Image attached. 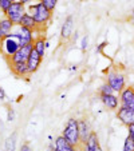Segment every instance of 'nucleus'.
Listing matches in <instances>:
<instances>
[{
	"label": "nucleus",
	"mask_w": 134,
	"mask_h": 151,
	"mask_svg": "<svg viewBox=\"0 0 134 151\" xmlns=\"http://www.w3.org/2000/svg\"><path fill=\"white\" fill-rule=\"evenodd\" d=\"M62 137L64 138L67 142H70L72 146L78 148H82V143H80L79 137V122L75 118H70L66 123L64 128H63Z\"/></svg>",
	"instance_id": "nucleus-1"
},
{
	"label": "nucleus",
	"mask_w": 134,
	"mask_h": 151,
	"mask_svg": "<svg viewBox=\"0 0 134 151\" xmlns=\"http://www.w3.org/2000/svg\"><path fill=\"white\" fill-rule=\"evenodd\" d=\"M20 48H22V44H20V40L15 32L0 40V52L3 54V56L6 58L7 60H8L12 55L16 54Z\"/></svg>",
	"instance_id": "nucleus-2"
},
{
	"label": "nucleus",
	"mask_w": 134,
	"mask_h": 151,
	"mask_svg": "<svg viewBox=\"0 0 134 151\" xmlns=\"http://www.w3.org/2000/svg\"><path fill=\"white\" fill-rule=\"evenodd\" d=\"M28 14L35 19V22H36V24H38V28L40 29L43 26H46L50 20H51L52 12L49 11V9L43 6L40 1H38L36 4H32V6H30Z\"/></svg>",
	"instance_id": "nucleus-3"
},
{
	"label": "nucleus",
	"mask_w": 134,
	"mask_h": 151,
	"mask_svg": "<svg viewBox=\"0 0 134 151\" xmlns=\"http://www.w3.org/2000/svg\"><path fill=\"white\" fill-rule=\"evenodd\" d=\"M107 84L115 91V94H120L121 91H123L126 87V79L125 75L122 72H120L118 70H113L107 74Z\"/></svg>",
	"instance_id": "nucleus-4"
},
{
	"label": "nucleus",
	"mask_w": 134,
	"mask_h": 151,
	"mask_svg": "<svg viewBox=\"0 0 134 151\" xmlns=\"http://www.w3.org/2000/svg\"><path fill=\"white\" fill-rule=\"evenodd\" d=\"M26 14V8H24V4L19 3V1H14L9 7V9L7 11L6 17H8L14 24H17L19 26L20 20L23 17V15Z\"/></svg>",
	"instance_id": "nucleus-5"
},
{
	"label": "nucleus",
	"mask_w": 134,
	"mask_h": 151,
	"mask_svg": "<svg viewBox=\"0 0 134 151\" xmlns=\"http://www.w3.org/2000/svg\"><path fill=\"white\" fill-rule=\"evenodd\" d=\"M32 48H34V44H28V46H24L19 50L15 55H12L7 62L8 64H16V63H27L30 58V54H31Z\"/></svg>",
	"instance_id": "nucleus-6"
},
{
	"label": "nucleus",
	"mask_w": 134,
	"mask_h": 151,
	"mask_svg": "<svg viewBox=\"0 0 134 151\" xmlns=\"http://www.w3.org/2000/svg\"><path fill=\"white\" fill-rule=\"evenodd\" d=\"M117 118L122 124L126 127L130 124H134V110L131 109H125V107H120L117 110Z\"/></svg>",
	"instance_id": "nucleus-7"
},
{
	"label": "nucleus",
	"mask_w": 134,
	"mask_h": 151,
	"mask_svg": "<svg viewBox=\"0 0 134 151\" xmlns=\"http://www.w3.org/2000/svg\"><path fill=\"white\" fill-rule=\"evenodd\" d=\"M15 34L19 37L22 47L28 46V44H34L35 39H34V31H32V29H28V28H26V27H20V29L17 32H15Z\"/></svg>",
	"instance_id": "nucleus-8"
},
{
	"label": "nucleus",
	"mask_w": 134,
	"mask_h": 151,
	"mask_svg": "<svg viewBox=\"0 0 134 151\" xmlns=\"http://www.w3.org/2000/svg\"><path fill=\"white\" fill-rule=\"evenodd\" d=\"M99 98H101V102L103 103V106H105L107 110L114 111V110H118L121 107L120 98H118L115 94H113V95H99Z\"/></svg>",
	"instance_id": "nucleus-9"
},
{
	"label": "nucleus",
	"mask_w": 134,
	"mask_h": 151,
	"mask_svg": "<svg viewBox=\"0 0 134 151\" xmlns=\"http://www.w3.org/2000/svg\"><path fill=\"white\" fill-rule=\"evenodd\" d=\"M42 59H43V58L40 56V55L38 54L36 51H35V48H32L31 54H30L28 60H27V66H28L30 75L38 71V68H39V66H40V63H42Z\"/></svg>",
	"instance_id": "nucleus-10"
},
{
	"label": "nucleus",
	"mask_w": 134,
	"mask_h": 151,
	"mask_svg": "<svg viewBox=\"0 0 134 151\" xmlns=\"http://www.w3.org/2000/svg\"><path fill=\"white\" fill-rule=\"evenodd\" d=\"M72 29H74V17L70 15V16L66 17L64 23L62 24V28H60V37L63 40H69L72 35Z\"/></svg>",
	"instance_id": "nucleus-11"
},
{
	"label": "nucleus",
	"mask_w": 134,
	"mask_h": 151,
	"mask_svg": "<svg viewBox=\"0 0 134 151\" xmlns=\"http://www.w3.org/2000/svg\"><path fill=\"white\" fill-rule=\"evenodd\" d=\"M78 122H79L80 143H82V146H85L86 143H87V139H88V137H90V134H91V128H90V124H88V122L85 119V118L78 119Z\"/></svg>",
	"instance_id": "nucleus-12"
},
{
	"label": "nucleus",
	"mask_w": 134,
	"mask_h": 151,
	"mask_svg": "<svg viewBox=\"0 0 134 151\" xmlns=\"http://www.w3.org/2000/svg\"><path fill=\"white\" fill-rule=\"evenodd\" d=\"M54 143H55V148H56L58 151H80V148L72 146L71 143L67 142V140H66L62 135H60V137H58L56 139H55Z\"/></svg>",
	"instance_id": "nucleus-13"
},
{
	"label": "nucleus",
	"mask_w": 134,
	"mask_h": 151,
	"mask_svg": "<svg viewBox=\"0 0 134 151\" xmlns=\"http://www.w3.org/2000/svg\"><path fill=\"white\" fill-rule=\"evenodd\" d=\"M15 24L12 23L8 17H4V19L0 20V40L7 37L8 35H11V31L14 28Z\"/></svg>",
	"instance_id": "nucleus-14"
},
{
	"label": "nucleus",
	"mask_w": 134,
	"mask_h": 151,
	"mask_svg": "<svg viewBox=\"0 0 134 151\" xmlns=\"http://www.w3.org/2000/svg\"><path fill=\"white\" fill-rule=\"evenodd\" d=\"M19 26L20 27H26V28H28V29H32L34 32L35 31H39V28H38V24H36V22H35V19L28 14V12H26V14L23 15V17H22V20H20Z\"/></svg>",
	"instance_id": "nucleus-15"
},
{
	"label": "nucleus",
	"mask_w": 134,
	"mask_h": 151,
	"mask_svg": "<svg viewBox=\"0 0 134 151\" xmlns=\"http://www.w3.org/2000/svg\"><path fill=\"white\" fill-rule=\"evenodd\" d=\"M9 68H11L12 74L16 75V76H26V75H30L27 63H16V64H9Z\"/></svg>",
	"instance_id": "nucleus-16"
},
{
	"label": "nucleus",
	"mask_w": 134,
	"mask_h": 151,
	"mask_svg": "<svg viewBox=\"0 0 134 151\" xmlns=\"http://www.w3.org/2000/svg\"><path fill=\"white\" fill-rule=\"evenodd\" d=\"M134 98V87H125L123 91L120 92V103L121 107H125L129 102Z\"/></svg>",
	"instance_id": "nucleus-17"
},
{
	"label": "nucleus",
	"mask_w": 134,
	"mask_h": 151,
	"mask_svg": "<svg viewBox=\"0 0 134 151\" xmlns=\"http://www.w3.org/2000/svg\"><path fill=\"white\" fill-rule=\"evenodd\" d=\"M46 47H47V42L44 39V36H38L36 39L34 40V48L40 56H44L46 54Z\"/></svg>",
	"instance_id": "nucleus-18"
},
{
	"label": "nucleus",
	"mask_w": 134,
	"mask_h": 151,
	"mask_svg": "<svg viewBox=\"0 0 134 151\" xmlns=\"http://www.w3.org/2000/svg\"><path fill=\"white\" fill-rule=\"evenodd\" d=\"M16 150V132H12L4 143V151H15Z\"/></svg>",
	"instance_id": "nucleus-19"
},
{
	"label": "nucleus",
	"mask_w": 134,
	"mask_h": 151,
	"mask_svg": "<svg viewBox=\"0 0 134 151\" xmlns=\"http://www.w3.org/2000/svg\"><path fill=\"white\" fill-rule=\"evenodd\" d=\"M86 145H87L88 147L91 148L93 151H94L95 148L98 147V146H101V145H99V139H98V135H97V132L91 131V134H90V137H88L87 143H86Z\"/></svg>",
	"instance_id": "nucleus-20"
},
{
	"label": "nucleus",
	"mask_w": 134,
	"mask_h": 151,
	"mask_svg": "<svg viewBox=\"0 0 134 151\" xmlns=\"http://www.w3.org/2000/svg\"><path fill=\"white\" fill-rule=\"evenodd\" d=\"M39 1L51 12L54 11L55 7H56V4H58V0H39Z\"/></svg>",
	"instance_id": "nucleus-21"
},
{
	"label": "nucleus",
	"mask_w": 134,
	"mask_h": 151,
	"mask_svg": "<svg viewBox=\"0 0 134 151\" xmlns=\"http://www.w3.org/2000/svg\"><path fill=\"white\" fill-rule=\"evenodd\" d=\"M122 151H134V140L130 137H126L125 142H123Z\"/></svg>",
	"instance_id": "nucleus-22"
},
{
	"label": "nucleus",
	"mask_w": 134,
	"mask_h": 151,
	"mask_svg": "<svg viewBox=\"0 0 134 151\" xmlns=\"http://www.w3.org/2000/svg\"><path fill=\"white\" fill-rule=\"evenodd\" d=\"M113 94H115V91L111 88L107 83H105L99 88V95H113Z\"/></svg>",
	"instance_id": "nucleus-23"
},
{
	"label": "nucleus",
	"mask_w": 134,
	"mask_h": 151,
	"mask_svg": "<svg viewBox=\"0 0 134 151\" xmlns=\"http://www.w3.org/2000/svg\"><path fill=\"white\" fill-rule=\"evenodd\" d=\"M12 3H14V1H11V0H0V9L4 12V15L7 14V11L9 9Z\"/></svg>",
	"instance_id": "nucleus-24"
},
{
	"label": "nucleus",
	"mask_w": 134,
	"mask_h": 151,
	"mask_svg": "<svg viewBox=\"0 0 134 151\" xmlns=\"http://www.w3.org/2000/svg\"><path fill=\"white\" fill-rule=\"evenodd\" d=\"M80 48H82V51H86V50L88 48V35H85V36L82 37V42H80Z\"/></svg>",
	"instance_id": "nucleus-25"
},
{
	"label": "nucleus",
	"mask_w": 134,
	"mask_h": 151,
	"mask_svg": "<svg viewBox=\"0 0 134 151\" xmlns=\"http://www.w3.org/2000/svg\"><path fill=\"white\" fill-rule=\"evenodd\" d=\"M7 119H8V122H12L15 119V112L12 107H8V110H7Z\"/></svg>",
	"instance_id": "nucleus-26"
},
{
	"label": "nucleus",
	"mask_w": 134,
	"mask_h": 151,
	"mask_svg": "<svg viewBox=\"0 0 134 151\" xmlns=\"http://www.w3.org/2000/svg\"><path fill=\"white\" fill-rule=\"evenodd\" d=\"M127 137H130L134 140V124L127 126Z\"/></svg>",
	"instance_id": "nucleus-27"
},
{
	"label": "nucleus",
	"mask_w": 134,
	"mask_h": 151,
	"mask_svg": "<svg viewBox=\"0 0 134 151\" xmlns=\"http://www.w3.org/2000/svg\"><path fill=\"white\" fill-rule=\"evenodd\" d=\"M20 151H32V147L30 146L28 142H26V143H23V145H22V147H20Z\"/></svg>",
	"instance_id": "nucleus-28"
},
{
	"label": "nucleus",
	"mask_w": 134,
	"mask_h": 151,
	"mask_svg": "<svg viewBox=\"0 0 134 151\" xmlns=\"http://www.w3.org/2000/svg\"><path fill=\"white\" fill-rule=\"evenodd\" d=\"M107 46V42H103V43H101L99 46L97 47V52L98 54H102V51H103V48H105V47Z\"/></svg>",
	"instance_id": "nucleus-29"
},
{
	"label": "nucleus",
	"mask_w": 134,
	"mask_h": 151,
	"mask_svg": "<svg viewBox=\"0 0 134 151\" xmlns=\"http://www.w3.org/2000/svg\"><path fill=\"white\" fill-rule=\"evenodd\" d=\"M125 109H131V110H134V98L127 103V104L125 106Z\"/></svg>",
	"instance_id": "nucleus-30"
},
{
	"label": "nucleus",
	"mask_w": 134,
	"mask_h": 151,
	"mask_svg": "<svg viewBox=\"0 0 134 151\" xmlns=\"http://www.w3.org/2000/svg\"><path fill=\"white\" fill-rule=\"evenodd\" d=\"M6 92H4V90L0 87V100H6Z\"/></svg>",
	"instance_id": "nucleus-31"
},
{
	"label": "nucleus",
	"mask_w": 134,
	"mask_h": 151,
	"mask_svg": "<svg viewBox=\"0 0 134 151\" xmlns=\"http://www.w3.org/2000/svg\"><path fill=\"white\" fill-rule=\"evenodd\" d=\"M80 151H93L91 148L88 147L87 145H85V146H82V148H80Z\"/></svg>",
	"instance_id": "nucleus-32"
},
{
	"label": "nucleus",
	"mask_w": 134,
	"mask_h": 151,
	"mask_svg": "<svg viewBox=\"0 0 134 151\" xmlns=\"http://www.w3.org/2000/svg\"><path fill=\"white\" fill-rule=\"evenodd\" d=\"M16 1H19V3H22V4H28L31 0H16Z\"/></svg>",
	"instance_id": "nucleus-33"
},
{
	"label": "nucleus",
	"mask_w": 134,
	"mask_h": 151,
	"mask_svg": "<svg viewBox=\"0 0 134 151\" xmlns=\"http://www.w3.org/2000/svg\"><path fill=\"white\" fill-rule=\"evenodd\" d=\"M94 151H103V150H102V147H101V146H98V147H97V148H95V150H94Z\"/></svg>",
	"instance_id": "nucleus-34"
},
{
	"label": "nucleus",
	"mask_w": 134,
	"mask_h": 151,
	"mask_svg": "<svg viewBox=\"0 0 134 151\" xmlns=\"http://www.w3.org/2000/svg\"><path fill=\"white\" fill-rule=\"evenodd\" d=\"M133 23H134V11H133Z\"/></svg>",
	"instance_id": "nucleus-35"
},
{
	"label": "nucleus",
	"mask_w": 134,
	"mask_h": 151,
	"mask_svg": "<svg viewBox=\"0 0 134 151\" xmlns=\"http://www.w3.org/2000/svg\"><path fill=\"white\" fill-rule=\"evenodd\" d=\"M11 1H16V0H11Z\"/></svg>",
	"instance_id": "nucleus-36"
}]
</instances>
